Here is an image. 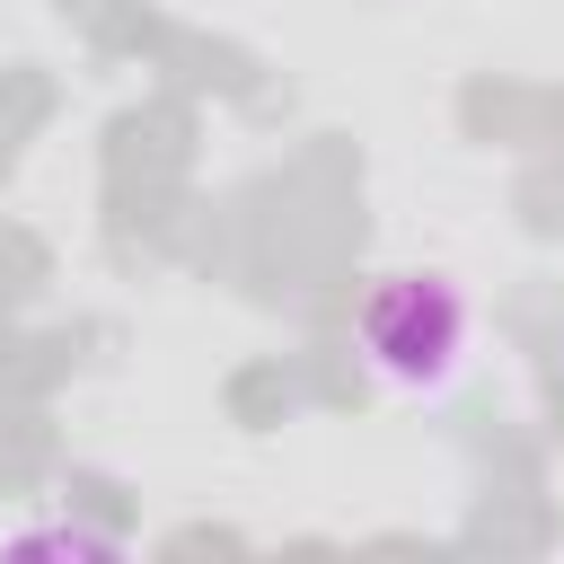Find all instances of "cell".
Segmentation results:
<instances>
[{"mask_svg": "<svg viewBox=\"0 0 564 564\" xmlns=\"http://www.w3.org/2000/svg\"><path fill=\"white\" fill-rule=\"evenodd\" d=\"M361 352L397 388H441L467 352V300L441 273H388L361 300Z\"/></svg>", "mask_w": 564, "mask_h": 564, "instance_id": "obj_1", "label": "cell"}]
</instances>
